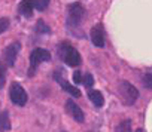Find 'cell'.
Segmentation results:
<instances>
[{
    "label": "cell",
    "instance_id": "cell-1",
    "mask_svg": "<svg viewBox=\"0 0 152 132\" xmlns=\"http://www.w3.org/2000/svg\"><path fill=\"white\" fill-rule=\"evenodd\" d=\"M58 52H60L61 59H63L67 65H70V67H78V65L81 64V55H79V52L76 50L72 45H69V43H61Z\"/></svg>",
    "mask_w": 152,
    "mask_h": 132
},
{
    "label": "cell",
    "instance_id": "cell-2",
    "mask_svg": "<svg viewBox=\"0 0 152 132\" xmlns=\"http://www.w3.org/2000/svg\"><path fill=\"white\" fill-rule=\"evenodd\" d=\"M51 59V53L46 50V49H42V48H36L31 53H30V76L34 74L36 69L39 67V64L42 62H46Z\"/></svg>",
    "mask_w": 152,
    "mask_h": 132
},
{
    "label": "cell",
    "instance_id": "cell-3",
    "mask_svg": "<svg viewBox=\"0 0 152 132\" xmlns=\"http://www.w3.org/2000/svg\"><path fill=\"white\" fill-rule=\"evenodd\" d=\"M119 95L127 105H133L136 100L139 98V91L128 82H121L119 83Z\"/></svg>",
    "mask_w": 152,
    "mask_h": 132
},
{
    "label": "cell",
    "instance_id": "cell-4",
    "mask_svg": "<svg viewBox=\"0 0 152 132\" xmlns=\"http://www.w3.org/2000/svg\"><path fill=\"white\" fill-rule=\"evenodd\" d=\"M84 8L82 5L79 3H72L69 8H67V25L69 27H76L79 25V22L82 21L84 18Z\"/></svg>",
    "mask_w": 152,
    "mask_h": 132
},
{
    "label": "cell",
    "instance_id": "cell-5",
    "mask_svg": "<svg viewBox=\"0 0 152 132\" xmlns=\"http://www.w3.org/2000/svg\"><path fill=\"white\" fill-rule=\"evenodd\" d=\"M9 97H11V101L14 104H17V105H26V102H27V94H26L24 88L20 83H17V82H14L11 85Z\"/></svg>",
    "mask_w": 152,
    "mask_h": 132
},
{
    "label": "cell",
    "instance_id": "cell-6",
    "mask_svg": "<svg viewBox=\"0 0 152 132\" xmlns=\"http://www.w3.org/2000/svg\"><path fill=\"white\" fill-rule=\"evenodd\" d=\"M20 49H21V45L18 42H14V43H11L6 48V50H5V62H6L8 67H14Z\"/></svg>",
    "mask_w": 152,
    "mask_h": 132
},
{
    "label": "cell",
    "instance_id": "cell-7",
    "mask_svg": "<svg viewBox=\"0 0 152 132\" xmlns=\"http://www.w3.org/2000/svg\"><path fill=\"white\" fill-rule=\"evenodd\" d=\"M66 111H67L76 122H79V123H84V122H85V114H84V111L75 104L73 100H67V101H66Z\"/></svg>",
    "mask_w": 152,
    "mask_h": 132
},
{
    "label": "cell",
    "instance_id": "cell-8",
    "mask_svg": "<svg viewBox=\"0 0 152 132\" xmlns=\"http://www.w3.org/2000/svg\"><path fill=\"white\" fill-rule=\"evenodd\" d=\"M90 36H91V42L94 43V46H97V48H103L104 46V43H106L104 42V28H103L102 24H96L91 28Z\"/></svg>",
    "mask_w": 152,
    "mask_h": 132
},
{
    "label": "cell",
    "instance_id": "cell-9",
    "mask_svg": "<svg viewBox=\"0 0 152 132\" xmlns=\"http://www.w3.org/2000/svg\"><path fill=\"white\" fill-rule=\"evenodd\" d=\"M61 71H57L55 74H54V77H55V80L61 85V88L66 91V92H69L72 97H75V98H78V97H81V91L78 89V88H75V86H72V85H69V82H66L63 77H61V74H60Z\"/></svg>",
    "mask_w": 152,
    "mask_h": 132
},
{
    "label": "cell",
    "instance_id": "cell-10",
    "mask_svg": "<svg viewBox=\"0 0 152 132\" xmlns=\"http://www.w3.org/2000/svg\"><path fill=\"white\" fill-rule=\"evenodd\" d=\"M20 12L23 14L24 18H31L33 17V9H34V3L33 0H23L20 3Z\"/></svg>",
    "mask_w": 152,
    "mask_h": 132
},
{
    "label": "cell",
    "instance_id": "cell-11",
    "mask_svg": "<svg viewBox=\"0 0 152 132\" xmlns=\"http://www.w3.org/2000/svg\"><path fill=\"white\" fill-rule=\"evenodd\" d=\"M88 98H90V101H91L96 107H102L103 102H104V98H103L102 92H99V91H90V92H88Z\"/></svg>",
    "mask_w": 152,
    "mask_h": 132
},
{
    "label": "cell",
    "instance_id": "cell-12",
    "mask_svg": "<svg viewBox=\"0 0 152 132\" xmlns=\"http://www.w3.org/2000/svg\"><path fill=\"white\" fill-rule=\"evenodd\" d=\"M33 3H34V9L37 11H45L49 5V0H33Z\"/></svg>",
    "mask_w": 152,
    "mask_h": 132
},
{
    "label": "cell",
    "instance_id": "cell-13",
    "mask_svg": "<svg viewBox=\"0 0 152 132\" xmlns=\"http://www.w3.org/2000/svg\"><path fill=\"white\" fill-rule=\"evenodd\" d=\"M9 129V116H8V111H2V131H8Z\"/></svg>",
    "mask_w": 152,
    "mask_h": 132
},
{
    "label": "cell",
    "instance_id": "cell-14",
    "mask_svg": "<svg viewBox=\"0 0 152 132\" xmlns=\"http://www.w3.org/2000/svg\"><path fill=\"white\" fill-rule=\"evenodd\" d=\"M142 82L148 89H152V74L151 73H145L143 77H142Z\"/></svg>",
    "mask_w": 152,
    "mask_h": 132
},
{
    "label": "cell",
    "instance_id": "cell-15",
    "mask_svg": "<svg viewBox=\"0 0 152 132\" xmlns=\"http://www.w3.org/2000/svg\"><path fill=\"white\" fill-rule=\"evenodd\" d=\"M130 126H131L130 120H124L122 123H119V125H118L116 132H130Z\"/></svg>",
    "mask_w": 152,
    "mask_h": 132
},
{
    "label": "cell",
    "instance_id": "cell-16",
    "mask_svg": "<svg viewBox=\"0 0 152 132\" xmlns=\"http://www.w3.org/2000/svg\"><path fill=\"white\" fill-rule=\"evenodd\" d=\"M93 83H94L93 76H91L90 73H85V74H84V79H82V85L87 86V88H90V86H93Z\"/></svg>",
    "mask_w": 152,
    "mask_h": 132
},
{
    "label": "cell",
    "instance_id": "cell-17",
    "mask_svg": "<svg viewBox=\"0 0 152 132\" xmlns=\"http://www.w3.org/2000/svg\"><path fill=\"white\" fill-rule=\"evenodd\" d=\"M36 30L39 31V33H49V28L46 27V24L42 21V19H39L37 21V25H36Z\"/></svg>",
    "mask_w": 152,
    "mask_h": 132
},
{
    "label": "cell",
    "instance_id": "cell-18",
    "mask_svg": "<svg viewBox=\"0 0 152 132\" xmlns=\"http://www.w3.org/2000/svg\"><path fill=\"white\" fill-rule=\"evenodd\" d=\"M82 79H84V74L82 73H79V71H75L73 73V82L76 83V85H82Z\"/></svg>",
    "mask_w": 152,
    "mask_h": 132
},
{
    "label": "cell",
    "instance_id": "cell-19",
    "mask_svg": "<svg viewBox=\"0 0 152 132\" xmlns=\"http://www.w3.org/2000/svg\"><path fill=\"white\" fill-rule=\"evenodd\" d=\"M8 25H9V21H8L6 18H2V28H0V31L3 33V31L6 30V27H8Z\"/></svg>",
    "mask_w": 152,
    "mask_h": 132
},
{
    "label": "cell",
    "instance_id": "cell-20",
    "mask_svg": "<svg viewBox=\"0 0 152 132\" xmlns=\"http://www.w3.org/2000/svg\"><path fill=\"white\" fill-rule=\"evenodd\" d=\"M136 132H143V131H140V129H139V131H136Z\"/></svg>",
    "mask_w": 152,
    "mask_h": 132
}]
</instances>
